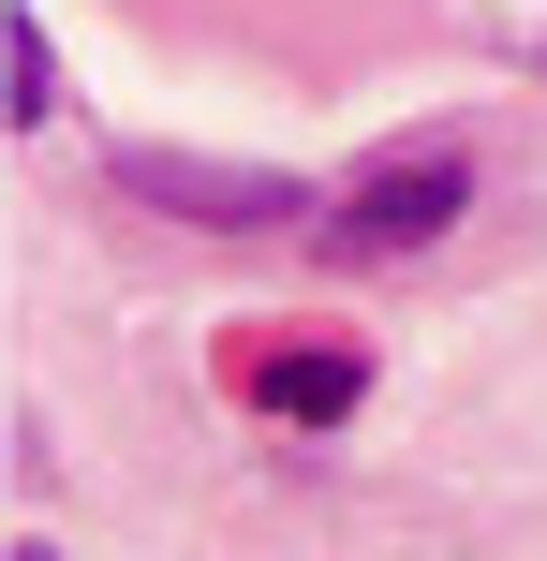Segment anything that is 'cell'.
<instances>
[{
  "label": "cell",
  "instance_id": "cell-1",
  "mask_svg": "<svg viewBox=\"0 0 547 561\" xmlns=\"http://www.w3.org/2000/svg\"><path fill=\"white\" fill-rule=\"evenodd\" d=\"M459 193H474V163H459V148H400V163H371V178L341 193V222H326V252H341V266L430 252V237L459 222Z\"/></svg>",
  "mask_w": 547,
  "mask_h": 561
},
{
  "label": "cell",
  "instance_id": "cell-2",
  "mask_svg": "<svg viewBox=\"0 0 547 561\" xmlns=\"http://www.w3.org/2000/svg\"><path fill=\"white\" fill-rule=\"evenodd\" d=\"M134 178V207H178V222H296V178H266V163H193V148H148V163H118Z\"/></svg>",
  "mask_w": 547,
  "mask_h": 561
},
{
  "label": "cell",
  "instance_id": "cell-3",
  "mask_svg": "<svg viewBox=\"0 0 547 561\" xmlns=\"http://www.w3.org/2000/svg\"><path fill=\"white\" fill-rule=\"evenodd\" d=\"M266 414H296V428H341L355 399H371V355H355V340H266Z\"/></svg>",
  "mask_w": 547,
  "mask_h": 561
},
{
  "label": "cell",
  "instance_id": "cell-4",
  "mask_svg": "<svg viewBox=\"0 0 547 561\" xmlns=\"http://www.w3.org/2000/svg\"><path fill=\"white\" fill-rule=\"evenodd\" d=\"M0 104H15V134H45V104H59V59H45V15H0Z\"/></svg>",
  "mask_w": 547,
  "mask_h": 561
},
{
  "label": "cell",
  "instance_id": "cell-5",
  "mask_svg": "<svg viewBox=\"0 0 547 561\" xmlns=\"http://www.w3.org/2000/svg\"><path fill=\"white\" fill-rule=\"evenodd\" d=\"M15 561H59V547H45V533H30V547H15Z\"/></svg>",
  "mask_w": 547,
  "mask_h": 561
}]
</instances>
